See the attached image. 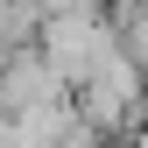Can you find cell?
Listing matches in <instances>:
<instances>
[{
    "label": "cell",
    "mask_w": 148,
    "mask_h": 148,
    "mask_svg": "<svg viewBox=\"0 0 148 148\" xmlns=\"http://www.w3.org/2000/svg\"><path fill=\"white\" fill-rule=\"evenodd\" d=\"M71 106H78V120L92 127V134L127 141L141 127V113H148V71L127 57V49H113L85 85H71Z\"/></svg>",
    "instance_id": "cell-1"
},
{
    "label": "cell",
    "mask_w": 148,
    "mask_h": 148,
    "mask_svg": "<svg viewBox=\"0 0 148 148\" xmlns=\"http://www.w3.org/2000/svg\"><path fill=\"white\" fill-rule=\"evenodd\" d=\"M35 49L49 57L64 85H85L92 71L120 49V21L106 7H64V14H42V28H35Z\"/></svg>",
    "instance_id": "cell-2"
},
{
    "label": "cell",
    "mask_w": 148,
    "mask_h": 148,
    "mask_svg": "<svg viewBox=\"0 0 148 148\" xmlns=\"http://www.w3.org/2000/svg\"><path fill=\"white\" fill-rule=\"evenodd\" d=\"M64 78L57 71H49V57L35 42H21V49H7V57H0V106H7V113H21V106H42V99H64Z\"/></svg>",
    "instance_id": "cell-3"
},
{
    "label": "cell",
    "mask_w": 148,
    "mask_h": 148,
    "mask_svg": "<svg viewBox=\"0 0 148 148\" xmlns=\"http://www.w3.org/2000/svg\"><path fill=\"white\" fill-rule=\"evenodd\" d=\"M0 148H14V113L0 106Z\"/></svg>",
    "instance_id": "cell-4"
},
{
    "label": "cell",
    "mask_w": 148,
    "mask_h": 148,
    "mask_svg": "<svg viewBox=\"0 0 148 148\" xmlns=\"http://www.w3.org/2000/svg\"><path fill=\"white\" fill-rule=\"evenodd\" d=\"M120 148H148V113H141V127H134V134H127Z\"/></svg>",
    "instance_id": "cell-5"
}]
</instances>
